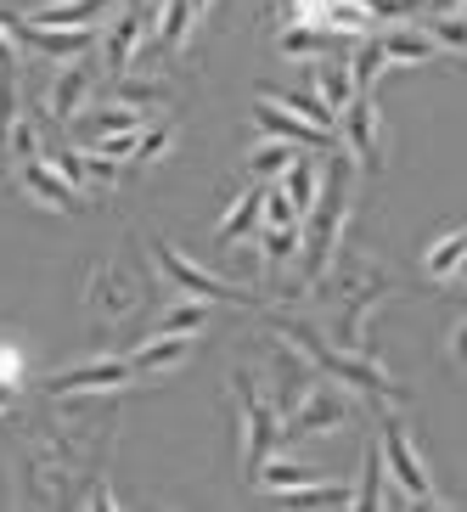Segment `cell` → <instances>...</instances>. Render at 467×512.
<instances>
[{"instance_id": "1", "label": "cell", "mask_w": 467, "mask_h": 512, "mask_svg": "<svg viewBox=\"0 0 467 512\" xmlns=\"http://www.w3.org/2000/svg\"><path fill=\"white\" fill-rule=\"evenodd\" d=\"M355 158L349 152H332V158H321V192L316 203H310V214H304V282H316V276H327L332 254H338V237H344L349 226V197H355Z\"/></svg>"}, {"instance_id": "2", "label": "cell", "mask_w": 467, "mask_h": 512, "mask_svg": "<svg viewBox=\"0 0 467 512\" xmlns=\"http://www.w3.org/2000/svg\"><path fill=\"white\" fill-rule=\"evenodd\" d=\"M271 327L282 332L293 349H299L304 361H316V372L332 377V383H344V389H361V394H372V400H406V383H400V377H389L377 361H366L361 349H332L316 327H304V321H287V316H271Z\"/></svg>"}, {"instance_id": "3", "label": "cell", "mask_w": 467, "mask_h": 512, "mask_svg": "<svg viewBox=\"0 0 467 512\" xmlns=\"http://www.w3.org/2000/svg\"><path fill=\"white\" fill-rule=\"evenodd\" d=\"M377 451H383V467L394 473V490H400L411 507H445V496L434 490V479H428V467H422L411 434L394 417H383V445H377Z\"/></svg>"}, {"instance_id": "4", "label": "cell", "mask_w": 467, "mask_h": 512, "mask_svg": "<svg viewBox=\"0 0 467 512\" xmlns=\"http://www.w3.org/2000/svg\"><path fill=\"white\" fill-rule=\"evenodd\" d=\"M231 389H237V406H242V473L254 479V467L271 456V445L282 439V422H276V406L259 394L254 372H237L231 377Z\"/></svg>"}, {"instance_id": "5", "label": "cell", "mask_w": 467, "mask_h": 512, "mask_svg": "<svg viewBox=\"0 0 467 512\" xmlns=\"http://www.w3.org/2000/svg\"><path fill=\"white\" fill-rule=\"evenodd\" d=\"M152 254H158L164 276L175 282V287H169V299H175V293H192V299H220V304H259V299H248V287H237V282H226V276H214V271H203V265H192V259H186L169 237L152 242Z\"/></svg>"}, {"instance_id": "6", "label": "cell", "mask_w": 467, "mask_h": 512, "mask_svg": "<svg viewBox=\"0 0 467 512\" xmlns=\"http://www.w3.org/2000/svg\"><path fill=\"white\" fill-rule=\"evenodd\" d=\"M349 417V394H338V383L332 377H321L316 389L304 394L299 406L282 417V439H304V434H327V428H338V422Z\"/></svg>"}, {"instance_id": "7", "label": "cell", "mask_w": 467, "mask_h": 512, "mask_svg": "<svg viewBox=\"0 0 467 512\" xmlns=\"http://www.w3.org/2000/svg\"><path fill=\"white\" fill-rule=\"evenodd\" d=\"M17 181H23V192H29L40 209H57V214H79V209H91L96 203L91 192H79V186L62 181L46 152H40V158H23V164H17Z\"/></svg>"}, {"instance_id": "8", "label": "cell", "mask_w": 467, "mask_h": 512, "mask_svg": "<svg viewBox=\"0 0 467 512\" xmlns=\"http://www.w3.org/2000/svg\"><path fill=\"white\" fill-rule=\"evenodd\" d=\"M141 276L124 271V265H102V271H91V282H85V304H91L102 321H124L130 310L141 304Z\"/></svg>"}, {"instance_id": "9", "label": "cell", "mask_w": 467, "mask_h": 512, "mask_svg": "<svg viewBox=\"0 0 467 512\" xmlns=\"http://www.w3.org/2000/svg\"><path fill=\"white\" fill-rule=\"evenodd\" d=\"M130 383H136L130 361L102 355V361H85V366H68V372L46 377V394H96V389H130Z\"/></svg>"}, {"instance_id": "10", "label": "cell", "mask_w": 467, "mask_h": 512, "mask_svg": "<svg viewBox=\"0 0 467 512\" xmlns=\"http://www.w3.org/2000/svg\"><path fill=\"white\" fill-rule=\"evenodd\" d=\"M338 130H344V152L355 158V164H383V136H377V107H372V96H349Z\"/></svg>"}, {"instance_id": "11", "label": "cell", "mask_w": 467, "mask_h": 512, "mask_svg": "<svg viewBox=\"0 0 467 512\" xmlns=\"http://www.w3.org/2000/svg\"><path fill=\"white\" fill-rule=\"evenodd\" d=\"M254 119H259V130H265V136H276V141H293V147H316V152L332 147V130H321V124L299 119V113H287V107L271 102V96H259Z\"/></svg>"}, {"instance_id": "12", "label": "cell", "mask_w": 467, "mask_h": 512, "mask_svg": "<svg viewBox=\"0 0 467 512\" xmlns=\"http://www.w3.org/2000/svg\"><path fill=\"white\" fill-rule=\"evenodd\" d=\"M141 29H147V6H124L113 23H107V74L119 79V74H130V57H136V46H141Z\"/></svg>"}, {"instance_id": "13", "label": "cell", "mask_w": 467, "mask_h": 512, "mask_svg": "<svg viewBox=\"0 0 467 512\" xmlns=\"http://www.w3.org/2000/svg\"><path fill=\"white\" fill-rule=\"evenodd\" d=\"M113 6H119V0H46V6H34L29 23H51V29H96Z\"/></svg>"}, {"instance_id": "14", "label": "cell", "mask_w": 467, "mask_h": 512, "mask_svg": "<svg viewBox=\"0 0 467 512\" xmlns=\"http://www.w3.org/2000/svg\"><path fill=\"white\" fill-rule=\"evenodd\" d=\"M377 46H383L389 68H422V62L439 57V46H434L422 29H411V23H394V29H383V34H377Z\"/></svg>"}, {"instance_id": "15", "label": "cell", "mask_w": 467, "mask_h": 512, "mask_svg": "<svg viewBox=\"0 0 467 512\" xmlns=\"http://www.w3.org/2000/svg\"><path fill=\"white\" fill-rule=\"evenodd\" d=\"M271 372H276V400H271V406L282 411V417H287V411H293V406L304 400V394H310V389L321 383V372H310V366H304L299 355H293V349H276V366H271Z\"/></svg>"}, {"instance_id": "16", "label": "cell", "mask_w": 467, "mask_h": 512, "mask_svg": "<svg viewBox=\"0 0 467 512\" xmlns=\"http://www.w3.org/2000/svg\"><path fill=\"white\" fill-rule=\"evenodd\" d=\"M287 192V203L299 209V220L310 214V203H316V192H321V158L316 152H293V164L282 169V181H276Z\"/></svg>"}, {"instance_id": "17", "label": "cell", "mask_w": 467, "mask_h": 512, "mask_svg": "<svg viewBox=\"0 0 467 512\" xmlns=\"http://www.w3.org/2000/svg\"><path fill=\"white\" fill-rule=\"evenodd\" d=\"M141 124H152L147 119V107H130V102H102V107H91L85 119H79V141H91V136H113V130H141Z\"/></svg>"}, {"instance_id": "18", "label": "cell", "mask_w": 467, "mask_h": 512, "mask_svg": "<svg viewBox=\"0 0 467 512\" xmlns=\"http://www.w3.org/2000/svg\"><path fill=\"white\" fill-rule=\"evenodd\" d=\"M192 355V338H175V332H152L147 344H136L130 355V372L147 377V372H164V366H181Z\"/></svg>"}, {"instance_id": "19", "label": "cell", "mask_w": 467, "mask_h": 512, "mask_svg": "<svg viewBox=\"0 0 467 512\" xmlns=\"http://www.w3.org/2000/svg\"><path fill=\"white\" fill-rule=\"evenodd\" d=\"M85 96H91V68H85V57H74L57 74V85H51V119H79Z\"/></svg>"}, {"instance_id": "20", "label": "cell", "mask_w": 467, "mask_h": 512, "mask_svg": "<svg viewBox=\"0 0 467 512\" xmlns=\"http://www.w3.org/2000/svg\"><path fill=\"white\" fill-rule=\"evenodd\" d=\"M259 197H265V186H259V181L248 186V192L231 197V209L214 220V237H220V242H242V237H248V231L259 226Z\"/></svg>"}, {"instance_id": "21", "label": "cell", "mask_w": 467, "mask_h": 512, "mask_svg": "<svg viewBox=\"0 0 467 512\" xmlns=\"http://www.w3.org/2000/svg\"><path fill=\"white\" fill-rule=\"evenodd\" d=\"M209 327V299H192V293H175L169 310L158 316L152 332H175V338H197V332Z\"/></svg>"}, {"instance_id": "22", "label": "cell", "mask_w": 467, "mask_h": 512, "mask_svg": "<svg viewBox=\"0 0 467 512\" xmlns=\"http://www.w3.org/2000/svg\"><path fill=\"white\" fill-rule=\"evenodd\" d=\"M282 51H287V57H321V51H349V34L310 29V23H287V29H282Z\"/></svg>"}, {"instance_id": "23", "label": "cell", "mask_w": 467, "mask_h": 512, "mask_svg": "<svg viewBox=\"0 0 467 512\" xmlns=\"http://www.w3.org/2000/svg\"><path fill=\"white\" fill-rule=\"evenodd\" d=\"M383 479H389L383 451H377V445H366V451H361V484H355V501H349V507H361V512L389 507V490H383Z\"/></svg>"}, {"instance_id": "24", "label": "cell", "mask_w": 467, "mask_h": 512, "mask_svg": "<svg viewBox=\"0 0 467 512\" xmlns=\"http://www.w3.org/2000/svg\"><path fill=\"white\" fill-rule=\"evenodd\" d=\"M310 479H321V467H310V462H293V456H265V462L254 467V484H265V490H293V484H310Z\"/></svg>"}, {"instance_id": "25", "label": "cell", "mask_w": 467, "mask_h": 512, "mask_svg": "<svg viewBox=\"0 0 467 512\" xmlns=\"http://www.w3.org/2000/svg\"><path fill=\"white\" fill-rule=\"evenodd\" d=\"M259 96H271V102H282L287 113H304L310 124H321V130H338V113H332L327 102H321L316 91H282V85H265Z\"/></svg>"}, {"instance_id": "26", "label": "cell", "mask_w": 467, "mask_h": 512, "mask_svg": "<svg viewBox=\"0 0 467 512\" xmlns=\"http://www.w3.org/2000/svg\"><path fill=\"white\" fill-rule=\"evenodd\" d=\"M462 254H467V226H456V231H445V237L428 242V254H422V271H428V276H456Z\"/></svg>"}, {"instance_id": "27", "label": "cell", "mask_w": 467, "mask_h": 512, "mask_svg": "<svg viewBox=\"0 0 467 512\" xmlns=\"http://www.w3.org/2000/svg\"><path fill=\"white\" fill-rule=\"evenodd\" d=\"M389 74V57H383V46L377 40H366V46H355V62H349V85H355V96H372V85Z\"/></svg>"}, {"instance_id": "28", "label": "cell", "mask_w": 467, "mask_h": 512, "mask_svg": "<svg viewBox=\"0 0 467 512\" xmlns=\"http://www.w3.org/2000/svg\"><path fill=\"white\" fill-rule=\"evenodd\" d=\"M316 96L332 107V113H344L355 85H349V62H316Z\"/></svg>"}, {"instance_id": "29", "label": "cell", "mask_w": 467, "mask_h": 512, "mask_svg": "<svg viewBox=\"0 0 467 512\" xmlns=\"http://www.w3.org/2000/svg\"><path fill=\"white\" fill-rule=\"evenodd\" d=\"M192 0H164V12H158V46L164 51H181L186 34H192Z\"/></svg>"}, {"instance_id": "30", "label": "cell", "mask_w": 467, "mask_h": 512, "mask_svg": "<svg viewBox=\"0 0 467 512\" xmlns=\"http://www.w3.org/2000/svg\"><path fill=\"white\" fill-rule=\"evenodd\" d=\"M293 164V141H259L254 152H248V169H254V181H282V169Z\"/></svg>"}, {"instance_id": "31", "label": "cell", "mask_w": 467, "mask_h": 512, "mask_svg": "<svg viewBox=\"0 0 467 512\" xmlns=\"http://www.w3.org/2000/svg\"><path fill=\"white\" fill-rule=\"evenodd\" d=\"M287 226H304L299 209L287 203L282 186H265V197H259V226L254 231H287Z\"/></svg>"}, {"instance_id": "32", "label": "cell", "mask_w": 467, "mask_h": 512, "mask_svg": "<svg viewBox=\"0 0 467 512\" xmlns=\"http://www.w3.org/2000/svg\"><path fill=\"white\" fill-rule=\"evenodd\" d=\"M428 40H434L439 51H451V57H467V17L434 12V23H428Z\"/></svg>"}, {"instance_id": "33", "label": "cell", "mask_w": 467, "mask_h": 512, "mask_svg": "<svg viewBox=\"0 0 467 512\" xmlns=\"http://www.w3.org/2000/svg\"><path fill=\"white\" fill-rule=\"evenodd\" d=\"M299 242H304V226H287V231H259V254L271 259V265H282V259L299 254Z\"/></svg>"}, {"instance_id": "34", "label": "cell", "mask_w": 467, "mask_h": 512, "mask_svg": "<svg viewBox=\"0 0 467 512\" xmlns=\"http://www.w3.org/2000/svg\"><path fill=\"white\" fill-rule=\"evenodd\" d=\"M113 96H119V102H130V107H152L164 91H158L152 79H130V74H119V79H113Z\"/></svg>"}, {"instance_id": "35", "label": "cell", "mask_w": 467, "mask_h": 512, "mask_svg": "<svg viewBox=\"0 0 467 512\" xmlns=\"http://www.w3.org/2000/svg\"><path fill=\"white\" fill-rule=\"evenodd\" d=\"M366 12H372V23L377 29H383V23H406L411 12H417L422 0H361Z\"/></svg>"}, {"instance_id": "36", "label": "cell", "mask_w": 467, "mask_h": 512, "mask_svg": "<svg viewBox=\"0 0 467 512\" xmlns=\"http://www.w3.org/2000/svg\"><path fill=\"white\" fill-rule=\"evenodd\" d=\"M164 147H169V124H147V130H141V141H136V158H130V164H147V158H158Z\"/></svg>"}, {"instance_id": "37", "label": "cell", "mask_w": 467, "mask_h": 512, "mask_svg": "<svg viewBox=\"0 0 467 512\" xmlns=\"http://www.w3.org/2000/svg\"><path fill=\"white\" fill-rule=\"evenodd\" d=\"M79 507H119V496H113V484H107V473H96V484L79 496Z\"/></svg>"}, {"instance_id": "38", "label": "cell", "mask_w": 467, "mask_h": 512, "mask_svg": "<svg viewBox=\"0 0 467 512\" xmlns=\"http://www.w3.org/2000/svg\"><path fill=\"white\" fill-rule=\"evenodd\" d=\"M17 372H23V349L0 344V383H17Z\"/></svg>"}, {"instance_id": "39", "label": "cell", "mask_w": 467, "mask_h": 512, "mask_svg": "<svg viewBox=\"0 0 467 512\" xmlns=\"http://www.w3.org/2000/svg\"><path fill=\"white\" fill-rule=\"evenodd\" d=\"M451 355H456V366H467V321L451 327Z\"/></svg>"}, {"instance_id": "40", "label": "cell", "mask_w": 467, "mask_h": 512, "mask_svg": "<svg viewBox=\"0 0 467 512\" xmlns=\"http://www.w3.org/2000/svg\"><path fill=\"white\" fill-rule=\"evenodd\" d=\"M6 68H17V57H12V40L0 34V74H6Z\"/></svg>"}, {"instance_id": "41", "label": "cell", "mask_w": 467, "mask_h": 512, "mask_svg": "<svg viewBox=\"0 0 467 512\" xmlns=\"http://www.w3.org/2000/svg\"><path fill=\"white\" fill-rule=\"evenodd\" d=\"M209 6H214V0H192V12H209Z\"/></svg>"}, {"instance_id": "42", "label": "cell", "mask_w": 467, "mask_h": 512, "mask_svg": "<svg viewBox=\"0 0 467 512\" xmlns=\"http://www.w3.org/2000/svg\"><path fill=\"white\" fill-rule=\"evenodd\" d=\"M462 6H467V0H462Z\"/></svg>"}]
</instances>
